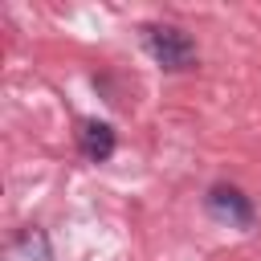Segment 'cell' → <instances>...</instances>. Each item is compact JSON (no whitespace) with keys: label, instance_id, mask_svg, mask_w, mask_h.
I'll list each match as a JSON object with an SVG mask.
<instances>
[{"label":"cell","instance_id":"3957f363","mask_svg":"<svg viewBox=\"0 0 261 261\" xmlns=\"http://www.w3.org/2000/svg\"><path fill=\"white\" fill-rule=\"evenodd\" d=\"M77 143H82V155L86 159H94V163H102V159H110L114 155V130H110V122H82V130H77Z\"/></svg>","mask_w":261,"mask_h":261},{"label":"cell","instance_id":"277c9868","mask_svg":"<svg viewBox=\"0 0 261 261\" xmlns=\"http://www.w3.org/2000/svg\"><path fill=\"white\" fill-rule=\"evenodd\" d=\"M8 257H12V261H53V253H49V237H45L41 228H29V232L16 237V245H12Z\"/></svg>","mask_w":261,"mask_h":261},{"label":"cell","instance_id":"7a4b0ae2","mask_svg":"<svg viewBox=\"0 0 261 261\" xmlns=\"http://www.w3.org/2000/svg\"><path fill=\"white\" fill-rule=\"evenodd\" d=\"M208 212L216 220H228L237 228H249L253 224V204L237 192V188H212L208 192Z\"/></svg>","mask_w":261,"mask_h":261},{"label":"cell","instance_id":"6da1fadb","mask_svg":"<svg viewBox=\"0 0 261 261\" xmlns=\"http://www.w3.org/2000/svg\"><path fill=\"white\" fill-rule=\"evenodd\" d=\"M147 49H151V57H155L163 69H188L192 57H196L188 33H179V29H171V24H151V29H147Z\"/></svg>","mask_w":261,"mask_h":261}]
</instances>
